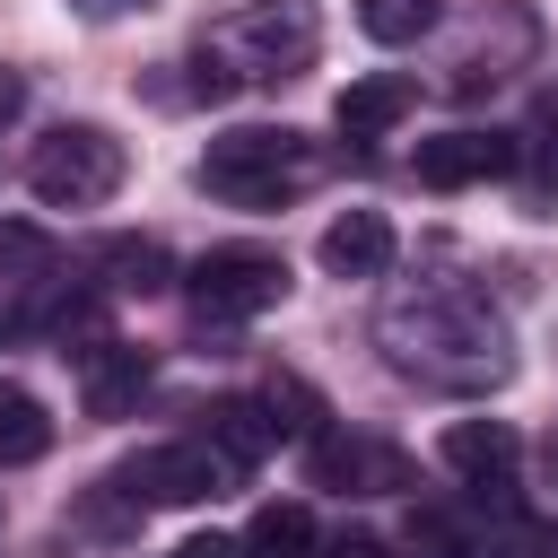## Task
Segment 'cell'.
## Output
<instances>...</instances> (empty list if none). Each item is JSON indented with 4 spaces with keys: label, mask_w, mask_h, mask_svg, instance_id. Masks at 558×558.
Returning a JSON list of instances; mask_svg holds the SVG:
<instances>
[{
    "label": "cell",
    "mask_w": 558,
    "mask_h": 558,
    "mask_svg": "<svg viewBox=\"0 0 558 558\" xmlns=\"http://www.w3.org/2000/svg\"><path fill=\"white\" fill-rule=\"evenodd\" d=\"M384 357H392L401 375H418V384H462V392L506 384V366H514L497 314H488L480 296H462V288L392 296V305H384Z\"/></svg>",
    "instance_id": "obj_1"
},
{
    "label": "cell",
    "mask_w": 558,
    "mask_h": 558,
    "mask_svg": "<svg viewBox=\"0 0 558 558\" xmlns=\"http://www.w3.org/2000/svg\"><path fill=\"white\" fill-rule=\"evenodd\" d=\"M305 183H314V148L296 131H270V122H244V131L209 140V157H201V192H218L235 209H279Z\"/></svg>",
    "instance_id": "obj_2"
},
{
    "label": "cell",
    "mask_w": 558,
    "mask_h": 558,
    "mask_svg": "<svg viewBox=\"0 0 558 558\" xmlns=\"http://www.w3.org/2000/svg\"><path fill=\"white\" fill-rule=\"evenodd\" d=\"M122 174H131V148L105 122H52L26 157V192L44 209H96L122 192Z\"/></svg>",
    "instance_id": "obj_3"
},
{
    "label": "cell",
    "mask_w": 558,
    "mask_h": 558,
    "mask_svg": "<svg viewBox=\"0 0 558 558\" xmlns=\"http://www.w3.org/2000/svg\"><path fill=\"white\" fill-rule=\"evenodd\" d=\"M314 44H323V9L314 0H253L209 35L227 78H296L314 61Z\"/></svg>",
    "instance_id": "obj_4"
},
{
    "label": "cell",
    "mask_w": 558,
    "mask_h": 558,
    "mask_svg": "<svg viewBox=\"0 0 558 558\" xmlns=\"http://www.w3.org/2000/svg\"><path fill=\"white\" fill-rule=\"evenodd\" d=\"M183 296L201 323H253L288 296V253L270 244H209L192 270H183Z\"/></svg>",
    "instance_id": "obj_5"
},
{
    "label": "cell",
    "mask_w": 558,
    "mask_h": 558,
    "mask_svg": "<svg viewBox=\"0 0 558 558\" xmlns=\"http://www.w3.org/2000/svg\"><path fill=\"white\" fill-rule=\"evenodd\" d=\"M235 480V462L201 436V445H148V453H131L105 488H122L131 506H201V497H218Z\"/></svg>",
    "instance_id": "obj_6"
},
{
    "label": "cell",
    "mask_w": 558,
    "mask_h": 558,
    "mask_svg": "<svg viewBox=\"0 0 558 558\" xmlns=\"http://www.w3.org/2000/svg\"><path fill=\"white\" fill-rule=\"evenodd\" d=\"M514 140L506 131H445V140H418V183L427 192H462V183H497L514 174Z\"/></svg>",
    "instance_id": "obj_7"
},
{
    "label": "cell",
    "mask_w": 558,
    "mask_h": 558,
    "mask_svg": "<svg viewBox=\"0 0 558 558\" xmlns=\"http://www.w3.org/2000/svg\"><path fill=\"white\" fill-rule=\"evenodd\" d=\"M436 453H445V471H462L471 488H506L514 462H523V436H514L506 418H453V427L436 436Z\"/></svg>",
    "instance_id": "obj_8"
},
{
    "label": "cell",
    "mask_w": 558,
    "mask_h": 558,
    "mask_svg": "<svg viewBox=\"0 0 558 558\" xmlns=\"http://www.w3.org/2000/svg\"><path fill=\"white\" fill-rule=\"evenodd\" d=\"M410 105H418V78H410V70H366V78L340 87L331 122H340V140H384Z\"/></svg>",
    "instance_id": "obj_9"
},
{
    "label": "cell",
    "mask_w": 558,
    "mask_h": 558,
    "mask_svg": "<svg viewBox=\"0 0 558 558\" xmlns=\"http://www.w3.org/2000/svg\"><path fill=\"white\" fill-rule=\"evenodd\" d=\"M314 253H323L331 279H384V270H392V218H384V209H340Z\"/></svg>",
    "instance_id": "obj_10"
},
{
    "label": "cell",
    "mask_w": 558,
    "mask_h": 558,
    "mask_svg": "<svg viewBox=\"0 0 558 558\" xmlns=\"http://www.w3.org/2000/svg\"><path fill=\"white\" fill-rule=\"evenodd\" d=\"M140 384H148V349H131V340H96V349H78L87 418H122V410L140 401Z\"/></svg>",
    "instance_id": "obj_11"
},
{
    "label": "cell",
    "mask_w": 558,
    "mask_h": 558,
    "mask_svg": "<svg viewBox=\"0 0 558 558\" xmlns=\"http://www.w3.org/2000/svg\"><path fill=\"white\" fill-rule=\"evenodd\" d=\"M314 480L323 488H410V462L392 445H366V436H323L314 445Z\"/></svg>",
    "instance_id": "obj_12"
},
{
    "label": "cell",
    "mask_w": 558,
    "mask_h": 558,
    "mask_svg": "<svg viewBox=\"0 0 558 558\" xmlns=\"http://www.w3.org/2000/svg\"><path fill=\"white\" fill-rule=\"evenodd\" d=\"M209 445L244 471V462H262L270 445H279V418H270V401H244V392H227V401H209Z\"/></svg>",
    "instance_id": "obj_13"
},
{
    "label": "cell",
    "mask_w": 558,
    "mask_h": 558,
    "mask_svg": "<svg viewBox=\"0 0 558 558\" xmlns=\"http://www.w3.org/2000/svg\"><path fill=\"white\" fill-rule=\"evenodd\" d=\"M44 453H52V410H44L26 384H9V375H0V471L44 462Z\"/></svg>",
    "instance_id": "obj_14"
},
{
    "label": "cell",
    "mask_w": 558,
    "mask_h": 558,
    "mask_svg": "<svg viewBox=\"0 0 558 558\" xmlns=\"http://www.w3.org/2000/svg\"><path fill=\"white\" fill-rule=\"evenodd\" d=\"M96 262H105V270H113V279H105V288H122V296H157V288H166V270H174V262H166V244H157V235H113V244H105V253H96Z\"/></svg>",
    "instance_id": "obj_15"
},
{
    "label": "cell",
    "mask_w": 558,
    "mask_h": 558,
    "mask_svg": "<svg viewBox=\"0 0 558 558\" xmlns=\"http://www.w3.org/2000/svg\"><path fill=\"white\" fill-rule=\"evenodd\" d=\"M235 549H244V558H305V549H314V514H305V506H262Z\"/></svg>",
    "instance_id": "obj_16"
},
{
    "label": "cell",
    "mask_w": 558,
    "mask_h": 558,
    "mask_svg": "<svg viewBox=\"0 0 558 558\" xmlns=\"http://www.w3.org/2000/svg\"><path fill=\"white\" fill-rule=\"evenodd\" d=\"M436 17H445V0H357V26L375 44H418Z\"/></svg>",
    "instance_id": "obj_17"
},
{
    "label": "cell",
    "mask_w": 558,
    "mask_h": 558,
    "mask_svg": "<svg viewBox=\"0 0 558 558\" xmlns=\"http://www.w3.org/2000/svg\"><path fill=\"white\" fill-rule=\"evenodd\" d=\"M44 270H52L44 227H17V218H9V227H0V279H9V288H26V279H44Z\"/></svg>",
    "instance_id": "obj_18"
},
{
    "label": "cell",
    "mask_w": 558,
    "mask_h": 558,
    "mask_svg": "<svg viewBox=\"0 0 558 558\" xmlns=\"http://www.w3.org/2000/svg\"><path fill=\"white\" fill-rule=\"evenodd\" d=\"M166 558H244V549L218 541V532H201V541H183V549H166Z\"/></svg>",
    "instance_id": "obj_19"
},
{
    "label": "cell",
    "mask_w": 558,
    "mask_h": 558,
    "mask_svg": "<svg viewBox=\"0 0 558 558\" xmlns=\"http://www.w3.org/2000/svg\"><path fill=\"white\" fill-rule=\"evenodd\" d=\"M331 558H392V549H384L375 532H340V541H331Z\"/></svg>",
    "instance_id": "obj_20"
},
{
    "label": "cell",
    "mask_w": 558,
    "mask_h": 558,
    "mask_svg": "<svg viewBox=\"0 0 558 558\" xmlns=\"http://www.w3.org/2000/svg\"><path fill=\"white\" fill-rule=\"evenodd\" d=\"M17 113H26V78H17V70H0V122H17Z\"/></svg>",
    "instance_id": "obj_21"
},
{
    "label": "cell",
    "mask_w": 558,
    "mask_h": 558,
    "mask_svg": "<svg viewBox=\"0 0 558 558\" xmlns=\"http://www.w3.org/2000/svg\"><path fill=\"white\" fill-rule=\"evenodd\" d=\"M78 17H131V9H157V0H70Z\"/></svg>",
    "instance_id": "obj_22"
},
{
    "label": "cell",
    "mask_w": 558,
    "mask_h": 558,
    "mask_svg": "<svg viewBox=\"0 0 558 558\" xmlns=\"http://www.w3.org/2000/svg\"><path fill=\"white\" fill-rule=\"evenodd\" d=\"M541 183H549V192H558V140H549V157H541Z\"/></svg>",
    "instance_id": "obj_23"
},
{
    "label": "cell",
    "mask_w": 558,
    "mask_h": 558,
    "mask_svg": "<svg viewBox=\"0 0 558 558\" xmlns=\"http://www.w3.org/2000/svg\"><path fill=\"white\" fill-rule=\"evenodd\" d=\"M549 462H558V453H549Z\"/></svg>",
    "instance_id": "obj_24"
}]
</instances>
